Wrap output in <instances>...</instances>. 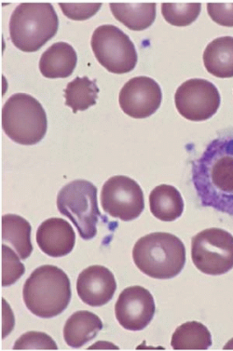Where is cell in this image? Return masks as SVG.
I'll return each instance as SVG.
<instances>
[{"instance_id":"obj_1","label":"cell","mask_w":233,"mask_h":351,"mask_svg":"<svg viewBox=\"0 0 233 351\" xmlns=\"http://www.w3.org/2000/svg\"><path fill=\"white\" fill-rule=\"evenodd\" d=\"M191 173L201 204L233 215V136L209 143Z\"/></svg>"},{"instance_id":"obj_2","label":"cell","mask_w":233,"mask_h":351,"mask_svg":"<svg viewBox=\"0 0 233 351\" xmlns=\"http://www.w3.org/2000/svg\"><path fill=\"white\" fill-rule=\"evenodd\" d=\"M23 298L34 315L43 319L60 315L71 300L69 276L51 265L38 267L23 285Z\"/></svg>"},{"instance_id":"obj_3","label":"cell","mask_w":233,"mask_h":351,"mask_svg":"<svg viewBox=\"0 0 233 351\" xmlns=\"http://www.w3.org/2000/svg\"><path fill=\"white\" fill-rule=\"evenodd\" d=\"M133 259L145 275L157 280L173 279L185 267L186 248L182 241L173 234L151 233L134 244Z\"/></svg>"},{"instance_id":"obj_4","label":"cell","mask_w":233,"mask_h":351,"mask_svg":"<svg viewBox=\"0 0 233 351\" xmlns=\"http://www.w3.org/2000/svg\"><path fill=\"white\" fill-rule=\"evenodd\" d=\"M58 27V16L53 5L22 3L10 17V40L20 51L34 53L56 35Z\"/></svg>"},{"instance_id":"obj_5","label":"cell","mask_w":233,"mask_h":351,"mask_svg":"<svg viewBox=\"0 0 233 351\" xmlns=\"http://www.w3.org/2000/svg\"><path fill=\"white\" fill-rule=\"evenodd\" d=\"M2 128L10 139L23 145L40 143L45 136L48 121L37 99L16 93L8 99L1 113Z\"/></svg>"},{"instance_id":"obj_6","label":"cell","mask_w":233,"mask_h":351,"mask_svg":"<svg viewBox=\"0 0 233 351\" xmlns=\"http://www.w3.org/2000/svg\"><path fill=\"white\" fill-rule=\"evenodd\" d=\"M57 208L74 223L82 239L89 241L97 236L101 214L95 184L82 179L70 182L59 191Z\"/></svg>"},{"instance_id":"obj_7","label":"cell","mask_w":233,"mask_h":351,"mask_svg":"<svg viewBox=\"0 0 233 351\" xmlns=\"http://www.w3.org/2000/svg\"><path fill=\"white\" fill-rule=\"evenodd\" d=\"M191 258L204 274H226L233 269V236L221 228L201 231L191 240Z\"/></svg>"},{"instance_id":"obj_8","label":"cell","mask_w":233,"mask_h":351,"mask_svg":"<svg viewBox=\"0 0 233 351\" xmlns=\"http://www.w3.org/2000/svg\"><path fill=\"white\" fill-rule=\"evenodd\" d=\"M90 45L101 66L114 74H125L137 64L136 46L120 28L103 25L93 32Z\"/></svg>"},{"instance_id":"obj_9","label":"cell","mask_w":233,"mask_h":351,"mask_svg":"<svg viewBox=\"0 0 233 351\" xmlns=\"http://www.w3.org/2000/svg\"><path fill=\"white\" fill-rule=\"evenodd\" d=\"M101 205L105 213L121 221H133L145 209L144 193L138 183L128 176H116L103 184Z\"/></svg>"},{"instance_id":"obj_10","label":"cell","mask_w":233,"mask_h":351,"mask_svg":"<svg viewBox=\"0 0 233 351\" xmlns=\"http://www.w3.org/2000/svg\"><path fill=\"white\" fill-rule=\"evenodd\" d=\"M220 95L208 80H186L178 87L175 103L178 113L191 121H204L213 117L220 106Z\"/></svg>"},{"instance_id":"obj_11","label":"cell","mask_w":233,"mask_h":351,"mask_svg":"<svg viewBox=\"0 0 233 351\" xmlns=\"http://www.w3.org/2000/svg\"><path fill=\"white\" fill-rule=\"evenodd\" d=\"M156 306L154 296L142 286L126 288L115 305L116 318L124 329L142 331L154 318Z\"/></svg>"},{"instance_id":"obj_12","label":"cell","mask_w":233,"mask_h":351,"mask_svg":"<svg viewBox=\"0 0 233 351\" xmlns=\"http://www.w3.org/2000/svg\"><path fill=\"white\" fill-rule=\"evenodd\" d=\"M160 85L149 77H136L129 80L120 93L119 102L124 113L134 119H146L154 115L162 104Z\"/></svg>"},{"instance_id":"obj_13","label":"cell","mask_w":233,"mask_h":351,"mask_svg":"<svg viewBox=\"0 0 233 351\" xmlns=\"http://www.w3.org/2000/svg\"><path fill=\"white\" fill-rule=\"evenodd\" d=\"M116 290L113 273L103 266H90L79 275L77 292L82 302L90 306H102L110 302Z\"/></svg>"},{"instance_id":"obj_14","label":"cell","mask_w":233,"mask_h":351,"mask_svg":"<svg viewBox=\"0 0 233 351\" xmlns=\"http://www.w3.org/2000/svg\"><path fill=\"white\" fill-rule=\"evenodd\" d=\"M37 243L47 256L58 258L73 251L76 233L67 221L50 218L38 228Z\"/></svg>"},{"instance_id":"obj_15","label":"cell","mask_w":233,"mask_h":351,"mask_svg":"<svg viewBox=\"0 0 233 351\" xmlns=\"http://www.w3.org/2000/svg\"><path fill=\"white\" fill-rule=\"evenodd\" d=\"M77 62L73 47L66 43H57L41 56L40 70L47 79H66L71 76Z\"/></svg>"},{"instance_id":"obj_16","label":"cell","mask_w":233,"mask_h":351,"mask_svg":"<svg viewBox=\"0 0 233 351\" xmlns=\"http://www.w3.org/2000/svg\"><path fill=\"white\" fill-rule=\"evenodd\" d=\"M103 329V322L95 313L80 311L75 312L67 319L64 327V341L69 347H84L97 337Z\"/></svg>"},{"instance_id":"obj_17","label":"cell","mask_w":233,"mask_h":351,"mask_svg":"<svg viewBox=\"0 0 233 351\" xmlns=\"http://www.w3.org/2000/svg\"><path fill=\"white\" fill-rule=\"evenodd\" d=\"M204 64L210 74L220 79L233 77V38L222 36L207 45Z\"/></svg>"},{"instance_id":"obj_18","label":"cell","mask_w":233,"mask_h":351,"mask_svg":"<svg viewBox=\"0 0 233 351\" xmlns=\"http://www.w3.org/2000/svg\"><path fill=\"white\" fill-rule=\"evenodd\" d=\"M149 205L151 214L164 222L177 220L184 212V200L180 192L169 184L155 187L149 195Z\"/></svg>"},{"instance_id":"obj_19","label":"cell","mask_w":233,"mask_h":351,"mask_svg":"<svg viewBox=\"0 0 233 351\" xmlns=\"http://www.w3.org/2000/svg\"><path fill=\"white\" fill-rule=\"evenodd\" d=\"M1 225L4 243L12 244L20 259H27L33 252L29 222L19 215L10 214L2 217Z\"/></svg>"},{"instance_id":"obj_20","label":"cell","mask_w":233,"mask_h":351,"mask_svg":"<svg viewBox=\"0 0 233 351\" xmlns=\"http://www.w3.org/2000/svg\"><path fill=\"white\" fill-rule=\"evenodd\" d=\"M114 17L133 31H143L151 27L156 18L155 3H110Z\"/></svg>"},{"instance_id":"obj_21","label":"cell","mask_w":233,"mask_h":351,"mask_svg":"<svg viewBox=\"0 0 233 351\" xmlns=\"http://www.w3.org/2000/svg\"><path fill=\"white\" fill-rule=\"evenodd\" d=\"M171 346L175 350H206L212 346L211 332L201 322H186L173 332Z\"/></svg>"},{"instance_id":"obj_22","label":"cell","mask_w":233,"mask_h":351,"mask_svg":"<svg viewBox=\"0 0 233 351\" xmlns=\"http://www.w3.org/2000/svg\"><path fill=\"white\" fill-rule=\"evenodd\" d=\"M99 88L97 80H90L88 77H77L73 82L67 84L64 90L66 106L72 109L73 113L85 111L97 104Z\"/></svg>"},{"instance_id":"obj_23","label":"cell","mask_w":233,"mask_h":351,"mask_svg":"<svg viewBox=\"0 0 233 351\" xmlns=\"http://www.w3.org/2000/svg\"><path fill=\"white\" fill-rule=\"evenodd\" d=\"M200 3H162V14L165 21L173 27H188L201 14Z\"/></svg>"},{"instance_id":"obj_24","label":"cell","mask_w":233,"mask_h":351,"mask_svg":"<svg viewBox=\"0 0 233 351\" xmlns=\"http://www.w3.org/2000/svg\"><path fill=\"white\" fill-rule=\"evenodd\" d=\"M2 280L3 287L14 285L23 274L25 266L21 263L15 252L6 244H2Z\"/></svg>"},{"instance_id":"obj_25","label":"cell","mask_w":233,"mask_h":351,"mask_svg":"<svg viewBox=\"0 0 233 351\" xmlns=\"http://www.w3.org/2000/svg\"><path fill=\"white\" fill-rule=\"evenodd\" d=\"M12 348L14 350H58L53 338L40 332H28L21 335Z\"/></svg>"},{"instance_id":"obj_26","label":"cell","mask_w":233,"mask_h":351,"mask_svg":"<svg viewBox=\"0 0 233 351\" xmlns=\"http://www.w3.org/2000/svg\"><path fill=\"white\" fill-rule=\"evenodd\" d=\"M62 12L69 19L84 21L97 14L102 7L101 3H59Z\"/></svg>"},{"instance_id":"obj_27","label":"cell","mask_w":233,"mask_h":351,"mask_svg":"<svg viewBox=\"0 0 233 351\" xmlns=\"http://www.w3.org/2000/svg\"><path fill=\"white\" fill-rule=\"evenodd\" d=\"M207 12L214 23L226 27H233V4L208 3Z\"/></svg>"},{"instance_id":"obj_28","label":"cell","mask_w":233,"mask_h":351,"mask_svg":"<svg viewBox=\"0 0 233 351\" xmlns=\"http://www.w3.org/2000/svg\"><path fill=\"white\" fill-rule=\"evenodd\" d=\"M224 350H233V338L226 346H225Z\"/></svg>"}]
</instances>
